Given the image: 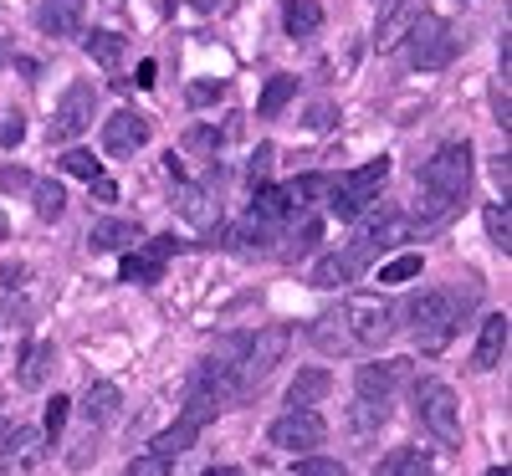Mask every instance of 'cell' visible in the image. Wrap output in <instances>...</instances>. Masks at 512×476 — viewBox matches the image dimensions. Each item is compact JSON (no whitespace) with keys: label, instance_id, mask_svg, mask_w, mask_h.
<instances>
[{"label":"cell","instance_id":"obj_47","mask_svg":"<svg viewBox=\"0 0 512 476\" xmlns=\"http://www.w3.org/2000/svg\"><path fill=\"white\" fill-rule=\"evenodd\" d=\"M492 175H497V185H502V200H507V154H497V159H492Z\"/></svg>","mask_w":512,"mask_h":476},{"label":"cell","instance_id":"obj_49","mask_svg":"<svg viewBox=\"0 0 512 476\" xmlns=\"http://www.w3.org/2000/svg\"><path fill=\"white\" fill-rule=\"evenodd\" d=\"M487 476H507V466H492V471H487Z\"/></svg>","mask_w":512,"mask_h":476},{"label":"cell","instance_id":"obj_19","mask_svg":"<svg viewBox=\"0 0 512 476\" xmlns=\"http://www.w3.org/2000/svg\"><path fill=\"white\" fill-rule=\"evenodd\" d=\"M139 241H144V226H139V221H103V226H93V236H88L93 251H134Z\"/></svg>","mask_w":512,"mask_h":476},{"label":"cell","instance_id":"obj_35","mask_svg":"<svg viewBox=\"0 0 512 476\" xmlns=\"http://www.w3.org/2000/svg\"><path fill=\"white\" fill-rule=\"evenodd\" d=\"M272 144H256V154H251V164H246V180H251V195L256 190H267V175H272Z\"/></svg>","mask_w":512,"mask_h":476},{"label":"cell","instance_id":"obj_46","mask_svg":"<svg viewBox=\"0 0 512 476\" xmlns=\"http://www.w3.org/2000/svg\"><path fill=\"white\" fill-rule=\"evenodd\" d=\"M328 123H333V108H328V103H318V108L308 113V128H328Z\"/></svg>","mask_w":512,"mask_h":476},{"label":"cell","instance_id":"obj_14","mask_svg":"<svg viewBox=\"0 0 512 476\" xmlns=\"http://www.w3.org/2000/svg\"><path fill=\"white\" fill-rule=\"evenodd\" d=\"M31 21H36L41 36L67 41V36H77V26H82V0H36Z\"/></svg>","mask_w":512,"mask_h":476},{"label":"cell","instance_id":"obj_37","mask_svg":"<svg viewBox=\"0 0 512 476\" xmlns=\"http://www.w3.org/2000/svg\"><path fill=\"white\" fill-rule=\"evenodd\" d=\"M67 415H72V400H67V395H52V405H47V425H41V436H47V441H57V436H62V425H67Z\"/></svg>","mask_w":512,"mask_h":476},{"label":"cell","instance_id":"obj_38","mask_svg":"<svg viewBox=\"0 0 512 476\" xmlns=\"http://www.w3.org/2000/svg\"><path fill=\"white\" fill-rule=\"evenodd\" d=\"M297 476H344V461H328V456H297Z\"/></svg>","mask_w":512,"mask_h":476},{"label":"cell","instance_id":"obj_21","mask_svg":"<svg viewBox=\"0 0 512 476\" xmlns=\"http://www.w3.org/2000/svg\"><path fill=\"white\" fill-rule=\"evenodd\" d=\"M318 26H323V6H318V0H287V6H282V31L292 41H308Z\"/></svg>","mask_w":512,"mask_h":476},{"label":"cell","instance_id":"obj_25","mask_svg":"<svg viewBox=\"0 0 512 476\" xmlns=\"http://www.w3.org/2000/svg\"><path fill=\"white\" fill-rule=\"evenodd\" d=\"M31 200H36V215H41V221H57V215L67 210L62 180H31Z\"/></svg>","mask_w":512,"mask_h":476},{"label":"cell","instance_id":"obj_22","mask_svg":"<svg viewBox=\"0 0 512 476\" xmlns=\"http://www.w3.org/2000/svg\"><path fill=\"white\" fill-rule=\"evenodd\" d=\"M118 405H123V395H118V389L108 384V379H98L93 389H88V395H82V420H88V425H108L113 415H118Z\"/></svg>","mask_w":512,"mask_h":476},{"label":"cell","instance_id":"obj_27","mask_svg":"<svg viewBox=\"0 0 512 476\" xmlns=\"http://www.w3.org/2000/svg\"><path fill=\"white\" fill-rule=\"evenodd\" d=\"M292 93H297L292 77H272L267 88H262V98H256V113H262V118H277V113L292 103Z\"/></svg>","mask_w":512,"mask_h":476},{"label":"cell","instance_id":"obj_20","mask_svg":"<svg viewBox=\"0 0 512 476\" xmlns=\"http://www.w3.org/2000/svg\"><path fill=\"white\" fill-rule=\"evenodd\" d=\"M502 354H507V313H492V318L482 323V338H477L472 364H477V369H497Z\"/></svg>","mask_w":512,"mask_h":476},{"label":"cell","instance_id":"obj_43","mask_svg":"<svg viewBox=\"0 0 512 476\" xmlns=\"http://www.w3.org/2000/svg\"><path fill=\"white\" fill-rule=\"evenodd\" d=\"M216 144H221V139H216V128H190V134H185V149H200V154H205V149H216Z\"/></svg>","mask_w":512,"mask_h":476},{"label":"cell","instance_id":"obj_45","mask_svg":"<svg viewBox=\"0 0 512 476\" xmlns=\"http://www.w3.org/2000/svg\"><path fill=\"white\" fill-rule=\"evenodd\" d=\"M492 118L502 123V134L512 128V108H507V93H497V103H492Z\"/></svg>","mask_w":512,"mask_h":476},{"label":"cell","instance_id":"obj_42","mask_svg":"<svg viewBox=\"0 0 512 476\" xmlns=\"http://www.w3.org/2000/svg\"><path fill=\"white\" fill-rule=\"evenodd\" d=\"M31 185V175H26V169H16V164H6V169H0V190H6V195H21Z\"/></svg>","mask_w":512,"mask_h":476},{"label":"cell","instance_id":"obj_24","mask_svg":"<svg viewBox=\"0 0 512 476\" xmlns=\"http://www.w3.org/2000/svg\"><path fill=\"white\" fill-rule=\"evenodd\" d=\"M415 16H420V6H415V0H405L400 11H390V16L379 21V31H374V47H379V52H390V47H400V36H405V31L415 26Z\"/></svg>","mask_w":512,"mask_h":476},{"label":"cell","instance_id":"obj_52","mask_svg":"<svg viewBox=\"0 0 512 476\" xmlns=\"http://www.w3.org/2000/svg\"><path fill=\"white\" fill-rule=\"evenodd\" d=\"M0 236H6V215H0Z\"/></svg>","mask_w":512,"mask_h":476},{"label":"cell","instance_id":"obj_28","mask_svg":"<svg viewBox=\"0 0 512 476\" xmlns=\"http://www.w3.org/2000/svg\"><path fill=\"white\" fill-rule=\"evenodd\" d=\"M88 57H93L98 67H118V62H123V36H118V31H93V36H88Z\"/></svg>","mask_w":512,"mask_h":476},{"label":"cell","instance_id":"obj_16","mask_svg":"<svg viewBox=\"0 0 512 476\" xmlns=\"http://www.w3.org/2000/svg\"><path fill=\"white\" fill-rule=\"evenodd\" d=\"M364 267H369L364 256H359L354 246H344V251H328V256H318V272H313V282H318V287H344V282H354Z\"/></svg>","mask_w":512,"mask_h":476},{"label":"cell","instance_id":"obj_40","mask_svg":"<svg viewBox=\"0 0 512 476\" xmlns=\"http://www.w3.org/2000/svg\"><path fill=\"white\" fill-rule=\"evenodd\" d=\"M123 476H169V461L164 456H139V461H128Z\"/></svg>","mask_w":512,"mask_h":476},{"label":"cell","instance_id":"obj_15","mask_svg":"<svg viewBox=\"0 0 512 476\" xmlns=\"http://www.w3.org/2000/svg\"><path fill=\"white\" fill-rule=\"evenodd\" d=\"M395 379H405V364H359L354 389H359V400H369V405H390Z\"/></svg>","mask_w":512,"mask_h":476},{"label":"cell","instance_id":"obj_26","mask_svg":"<svg viewBox=\"0 0 512 476\" xmlns=\"http://www.w3.org/2000/svg\"><path fill=\"white\" fill-rule=\"evenodd\" d=\"M195 436H200V430H190L185 420H175V425H169V430H159V436H154V446H149V456H180V451H190L195 446Z\"/></svg>","mask_w":512,"mask_h":476},{"label":"cell","instance_id":"obj_44","mask_svg":"<svg viewBox=\"0 0 512 476\" xmlns=\"http://www.w3.org/2000/svg\"><path fill=\"white\" fill-rule=\"evenodd\" d=\"M93 195H98L103 205H113V200H118V185H113L108 175H98V180H93Z\"/></svg>","mask_w":512,"mask_h":476},{"label":"cell","instance_id":"obj_4","mask_svg":"<svg viewBox=\"0 0 512 476\" xmlns=\"http://www.w3.org/2000/svg\"><path fill=\"white\" fill-rule=\"evenodd\" d=\"M344 323H349L359 349H384V343L400 333V308L390 297H349L344 302Z\"/></svg>","mask_w":512,"mask_h":476},{"label":"cell","instance_id":"obj_34","mask_svg":"<svg viewBox=\"0 0 512 476\" xmlns=\"http://www.w3.org/2000/svg\"><path fill=\"white\" fill-rule=\"evenodd\" d=\"M328 185H333L328 175H297V180L287 185V195H292V210H303V205H313V200H318V195H323Z\"/></svg>","mask_w":512,"mask_h":476},{"label":"cell","instance_id":"obj_50","mask_svg":"<svg viewBox=\"0 0 512 476\" xmlns=\"http://www.w3.org/2000/svg\"><path fill=\"white\" fill-rule=\"evenodd\" d=\"M103 6H108V11H118V6H123V0H103Z\"/></svg>","mask_w":512,"mask_h":476},{"label":"cell","instance_id":"obj_8","mask_svg":"<svg viewBox=\"0 0 512 476\" xmlns=\"http://www.w3.org/2000/svg\"><path fill=\"white\" fill-rule=\"evenodd\" d=\"M93 108H98V93H93V82H72V88L62 93L52 123H47V144H72L82 128L93 123Z\"/></svg>","mask_w":512,"mask_h":476},{"label":"cell","instance_id":"obj_23","mask_svg":"<svg viewBox=\"0 0 512 476\" xmlns=\"http://www.w3.org/2000/svg\"><path fill=\"white\" fill-rule=\"evenodd\" d=\"M47 369H52V343H26V349H21V369H16L21 389H41V384H47Z\"/></svg>","mask_w":512,"mask_h":476},{"label":"cell","instance_id":"obj_41","mask_svg":"<svg viewBox=\"0 0 512 476\" xmlns=\"http://www.w3.org/2000/svg\"><path fill=\"white\" fill-rule=\"evenodd\" d=\"M21 134H26V118H21V113H6V118H0V144H6V149H16Z\"/></svg>","mask_w":512,"mask_h":476},{"label":"cell","instance_id":"obj_39","mask_svg":"<svg viewBox=\"0 0 512 476\" xmlns=\"http://www.w3.org/2000/svg\"><path fill=\"white\" fill-rule=\"evenodd\" d=\"M190 108H210V103H221L226 98V82H190Z\"/></svg>","mask_w":512,"mask_h":476},{"label":"cell","instance_id":"obj_7","mask_svg":"<svg viewBox=\"0 0 512 476\" xmlns=\"http://www.w3.org/2000/svg\"><path fill=\"white\" fill-rule=\"evenodd\" d=\"M451 57H456L451 26H446L441 16H415V26H410V62H415L420 72H441Z\"/></svg>","mask_w":512,"mask_h":476},{"label":"cell","instance_id":"obj_18","mask_svg":"<svg viewBox=\"0 0 512 476\" xmlns=\"http://www.w3.org/2000/svg\"><path fill=\"white\" fill-rule=\"evenodd\" d=\"M308 333H313V343H318L323 354H349V349H359L354 333H349V323H344V308H338V313H323Z\"/></svg>","mask_w":512,"mask_h":476},{"label":"cell","instance_id":"obj_13","mask_svg":"<svg viewBox=\"0 0 512 476\" xmlns=\"http://www.w3.org/2000/svg\"><path fill=\"white\" fill-rule=\"evenodd\" d=\"M175 210H180V221H190L195 231H210V236H216V221H221V195L210 190V185H180Z\"/></svg>","mask_w":512,"mask_h":476},{"label":"cell","instance_id":"obj_3","mask_svg":"<svg viewBox=\"0 0 512 476\" xmlns=\"http://www.w3.org/2000/svg\"><path fill=\"white\" fill-rule=\"evenodd\" d=\"M282 349H287V328L246 333L241 354H236V364H231V405H246V400L256 395V384H262V379L277 369Z\"/></svg>","mask_w":512,"mask_h":476},{"label":"cell","instance_id":"obj_2","mask_svg":"<svg viewBox=\"0 0 512 476\" xmlns=\"http://www.w3.org/2000/svg\"><path fill=\"white\" fill-rule=\"evenodd\" d=\"M410 333H415V349L420 354H441L446 343L456 338V328H461V297L451 292V287H431V292H420L415 302H410Z\"/></svg>","mask_w":512,"mask_h":476},{"label":"cell","instance_id":"obj_11","mask_svg":"<svg viewBox=\"0 0 512 476\" xmlns=\"http://www.w3.org/2000/svg\"><path fill=\"white\" fill-rule=\"evenodd\" d=\"M180 251V241L175 236H154V241H139L134 251H128L123 256V282H159L164 277V262H169V256H175Z\"/></svg>","mask_w":512,"mask_h":476},{"label":"cell","instance_id":"obj_29","mask_svg":"<svg viewBox=\"0 0 512 476\" xmlns=\"http://www.w3.org/2000/svg\"><path fill=\"white\" fill-rule=\"evenodd\" d=\"M287 231H292V226H287ZM318 241H323V226H318V221H303V226L282 241V256H287V262H297V256H308Z\"/></svg>","mask_w":512,"mask_h":476},{"label":"cell","instance_id":"obj_17","mask_svg":"<svg viewBox=\"0 0 512 476\" xmlns=\"http://www.w3.org/2000/svg\"><path fill=\"white\" fill-rule=\"evenodd\" d=\"M333 374L328 369H297V379L287 384V410H313L318 400H328Z\"/></svg>","mask_w":512,"mask_h":476},{"label":"cell","instance_id":"obj_6","mask_svg":"<svg viewBox=\"0 0 512 476\" xmlns=\"http://www.w3.org/2000/svg\"><path fill=\"white\" fill-rule=\"evenodd\" d=\"M384 175H390V159H369V164H359L354 175H344V180H333L328 190V200H333V210L344 215V221H359L364 215V205L379 195V185H384Z\"/></svg>","mask_w":512,"mask_h":476},{"label":"cell","instance_id":"obj_1","mask_svg":"<svg viewBox=\"0 0 512 476\" xmlns=\"http://www.w3.org/2000/svg\"><path fill=\"white\" fill-rule=\"evenodd\" d=\"M466 185H472V144H441L420 164V195H415V221L441 226L461 210Z\"/></svg>","mask_w":512,"mask_h":476},{"label":"cell","instance_id":"obj_12","mask_svg":"<svg viewBox=\"0 0 512 476\" xmlns=\"http://www.w3.org/2000/svg\"><path fill=\"white\" fill-rule=\"evenodd\" d=\"M144 144H149V118H139L134 108H118V113L103 123V149H108V154L134 159Z\"/></svg>","mask_w":512,"mask_h":476},{"label":"cell","instance_id":"obj_51","mask_svg":"<svg viewBox=\"0 0 512 476\" xmlns=\"http://www.w3.org/2000/svg\"><path fill=\"white\" fill-rule=\"evenodd\" d=\"M0 67H6V41H0Z\"/></svg>","mask_w":512,"mask_h":476},{"label":"cell","instance_id":"obj_53","mask_svg":"<svg viewBox=\"0 0 512 476\" xmlns=\"http://www.w3.org/2000/svg\"><path fill=\"white\" fill-rule=\"evenodd\" d=\"M0 436H6V415H0Z\"/></svg>","mask_w":512,"mask_h":476},{"label":"cell","instance_id":"obj_9","mask_svg":"<svg viewBox=\"0 0 512 476\" xmlns=\"http://www.w3.org/2000/svg\"><path fill=\"white\" fill-rule=\"evenodd\" d=\"M272 446H282V451H297V456H313L323 441H328V425H323V415H313V410H287L282 420H272Z\"/></svg>","mask_w":512,"mask_h":476},{"label":"cell","instance_id":"obj_48","mask_svg":"<svg viewBox=\"0 0 512 476\" xmlns=\"http://www.w3.org/2000/svg\"><path fill=\"white\" fill-rule=\"evenodd\" d=\"M200 476H241L236 466H210V471H200Z\"/></svg>","mask_w":512,"mask_h":476},{"label":"cell","instance_id":"obj_31","mask_svg":"<svg viewBox=\"0 0 512 476\" xmlns=\"http://www.w3.org/2000/svg\"><path fill=\"white\" fill-rule=\"evenodd\" d=\"M482 226H487V236H492L502 251H512V215H507V200L482 210Z\"/></svg>","mask_w":512,"mask_h":476},{"label":"cell","instance_id":"obj_5","mask_svg":"<svg viewBox=\"0 0 512 476\" xmlns=\"http://www.w3.org/2000/svg\"><path fill=\"white\" fill-rule=\"evenodd\" d=\"M415 415H420V425L431 430L441 446H456L461 441V405L451 395V384H441V379L415 384Z\"/></svg>","mask_w":512,"mask_h":476},{"label":"cell","instance_id":"obj_33","mask_svg":"<svg viewBox=\"0 0 512 476\" xmlns=\"http://www.w3.org/2000/svg\"><path fill=\"white\" fill-rule=\"evenodd\" d=\"M62 175H77V180H98L103 175V164H98V154H88V149H67L62 154Z\"/></svg>","mask_w":512,"mask_h":476},{"label":"cell","instance_id":"obj_30","mask_svg":"<svg viewBox=\"0 0 512 476\" xmlns=\"http://www.w3.org/2000/svg\"><path fill=\"white\" fill-rule=\"evenodd\" d=\"M379 476H431V456L425 451H395Z\"/></svg>","mask_w":512,"mask_h":476},{"label":"cell","instance_id":"obj_32","mask_svg":"<svg viewBox=\"0 0 512 476\" xmlns=\"http://www.w3.org/2000/svg\"><path fill=\"white\" fill-rule=\"evenodd\" d=\"M384 415H390V405H369V400H359V405H354V415H349L354 436H359V441H369L374 430L384 425Z\"/></svg>","mask_w":512,"mask_h":476},{"label":"cell","instance_id":"obj_10","mask_svg":"<svg viewBox=\"0 0 512 476\" xmlns=\"http://www.w3.org/2000/svg\"><path fill=\"white\" fill-rule=\"evenodd\" d=\"M47 436L41 430H31V425H21V430H6V441H0V471L6 476H21V471H36L41 461H47Z\"/></svg>","mask_w":512,"mask_h":476},{"label":"cell","instance_id":"obj_36","mask_svg":"<svg viewBox=\"0 0 512 476\" xmlns=\"http://www.w3.org/2000/svg\"><path fill=\"white\" fill-rule=\"evenodd\" d=\"M415 272H425V267H420V256H395V262H384V267H379V282H390V287H395V282H410Z\"/></svg>","mask_w":512,"mask_h":476}]
</instances>
